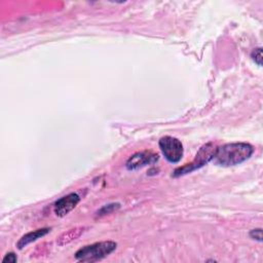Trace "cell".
Segmentation results:
<instances>
[{
	"label": "cell",
	"instance_id": "obj_11",
	"mask_svg": "<svg viewBox=\"0 0 263 263\" xmlns=\"http://www.w3.org/2000/svg\"><path fill=\"white\" fill-rule=\"evenodd\" d=\"M250 236L252 237V238H254V239H257V240H259V241H261L262 239V231H261V229L260 228H258V229H253L251 232H250Z\"/></svg>",
	"mask_w": 263,
	"mask_h": 263
},
{
	"label": "cell",
	"instance_id": "obj_9",
	"mask_svg": "<svg viewBox=\"0 0 263 263\" xmlns=\"http://www.w3.org/2000/svg\"><path fill=\"white\" fill-rule=\"evenodd\" d=\"M120 206L119 203H110V204H107V205H104L99 212H98V215L101 216V215H106V214H109L111 212H113L114 210L118 209Z\"/></svg>",
	"mask_w": 263,
	"mask_h": 263
},
{
	"label": "cell",
	"instance_id": "obj_6",
	"mask_svg": "<svg viewBox=\"0 0 263 263\" xmlns=\"http://www.w3.org/2000/svg\"><path fill=\"white\" fill-rule=\"evenodd\" d=\"M80 201V196L77 193H69L54 203V213L59 217H64L69 214Z\"/></svg>",
	"mask_w": 263,
	"mask_h": 263
},
{
	"label": "cell",
	"instance_id": "obj_2",
	"mask_svg": "<svg viewBox=\"0 0 263 263\" xmlns=\"http://www.w3.org/2000/svg\"><path fill=\"white\" fill-rule=\"evenodd\" d=\"M117 243L112 240L95 242L79 249L75 253V258L78 261L82 262H92L101 260L110 255L113 251H115Z\"/></svg>",
	"mask_w": 263,
	"mask_h": 263
},
{
	"label": "cell",
	"instance_id": "obj_4",
	"mask_svg": "<svg viewBox=\"0 0 263 263\" xmlns=\"http://www.w3.org/2000/svg\"><path fill=\"white\" fill-rule=\"evenodd\" d=\"M159 148L165 159L172 163L179 162L183 157V145L177 138L165 136L159 140Z\"/></svg>",
	"mask_w": 263,
	"mask_h": 263
},
{
	"label": "cell",
	"instance_id": "obj_12",
	"mask_svg": "<svg viewBox=\"0 0 263 263\" xmlns=\"http://www.w3.org/2000/svg\"><path fill=\"white\" fill-rule=\"evenodd\" d=\"M16 260H17V258H16V255L14 253H8V254L5 255V257L3 258L2 261H3V263H6V262L14 263V262H16Z\"/></svg>",
	"mask_w": 263,
	"mask_h": 263
},
{
	"label": "cell",
	"instance_id": "obj_8",
	"mask_svg": "<svg viewBox=\"0 0 263 263\" xmlns=\"http://www.w3.org/2000/svg\"><path fill=\"white\" fill-rule=\"evenodd\" d=\"M84 227H76L73 229H70L66 232H64L63 234H61L57 240L59 246H65L71 241H73L74 239L78 238L84 231Z\"/></svg>",
	"mask_w": 263,
	"mask_h": 263
},
{
	"label": "cell",
	"instance_id": "obj_1",
	"mask_svg": "<svg viewBox=\"0 0 263 263\" xmlns=\"http://www.w3.org/2000/svg\"><path fill=\"white\" fill-rule=\"evenodd\" d=\"M253 152V146L248 143H228L219 148H216L212 160L217 165L232 166L249 159L252 156Z\"/></svg>",
	"mask_w": 263,
	"mask_h": 263
},
{
	"label": "cell",
	"instance_id": "obj_7",
	"mask_svg": "<svg viewBox=\"0 0 263 263\" xmlns=\"http://www.w3.org/2000/svg\"><path fill=\"white\" fill-rule=\"evenodd\" d=\"M49 231H50V228H40V229H37V230H34V231L26 233L17 241V243H16L17 249H20V250L24 249L29 243H31V242L35 241L36 239H38V238L44 236L45 234H47Z\"/></svg>",
	"mask_w": 263,
	"mask_h": 263
},
{
	"label": "cell",
	"instance_id": "obj_10",
	"mask_svg": "<svg viewBox=\"0 0 263 263\" xmlns=\"http://www.w3.org/2000/svg\"><path fill=\"white\" fill-rule=\"evenodd\" d=\"M251 57L255 61V63H257L259 66L262 65V48L261 47L254 49Z\"/></svg>",
	"mask_w": 263,
	"mask_h": 263
},
{
	"label": "cell",
	"instance_id": "obj_5",
	"mask_svg": "<svg viewBox=\"0 0 263 263\" xmlns=\"http://www.w3.org/2000/svg\"><path fill=\"white\" fill-rule=\"evenodd\" d=\"M158 155L152 151H142L134 154L126 161V168L129 171L139 170L146 166L147 164H152L157 161Z\"/></svg>",
	"mask_w": 263,
	"mask_h": 263
},
{
	"label": "cell",
	"instance_id": "obj_3",
	"mask_svg": "<svg viewBox=\"0 0 263 263\" xmlns=\"http://www.w3.org/2000/svg\"><path fill=\"white\" fill-rule=\"evenodd\" d=\"M215 151H216V148L213 143H208V144L203 145L197 152L195 159L191 163H187L186 165L177 168L174 172V177L182 176V175L188 174L196 168L201 167L202 165H204L205 163H208L210 160L213 159Z\"/></svg>",
	"mask_w": 263,
	"mask_h": 263
}]
</instances>
